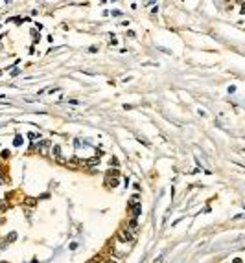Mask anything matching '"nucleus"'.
I'll return each mask as SVG.
<instances>
[{"label": "nucleus", "instance_id": "obj_17", "mask_svg": "<svg viewBox=\"0 0 245 263\" xmlns=\"http://www.w3.org/2000/svg\"><path fill=\"white\" fill-rule=\"evenodd\" d=\"M74 145H76V147H81V140H79V138H76V140H74Z\"/></svg>", "mask_w": 245, "mask_h": 263}, {"label": "nucleus", "instance_id": "obj_18", "mask_svg": "<svg viewBox=\"0 0 245 263\" xmlns=\"http://www.w3.org/2000/svg\"><path fill=\"white\" fill-rule=\"evenodd\" d=\"M2 158H9V151H2Z\"/></svg>", "mask_w": 245, "mask_h": 263}, {"label": "nucleus", "instance_id": "obj_1", "mask_svg": "<svg viewBox=\"0 0 245 263\" xmlns=\"http://www.w3.org/2000/svg\"><path fill=\"white\" fill-rule=\"evenodd\" d=\"M116 239H118V241H131V239H133V232L127 228V230H120V232H118V236H116Z\"/></svg>", "mask_w": 245, "mask_h": 263}, {"label": "nucleus", "instance_id": "obj_6", "mask_svg": "<svg viewBox=\"0 0 245 263\" xmlns=\"http://www.w3.org/2000/svg\"><path fill=\"white\" fill-rule=\"evenodd\" d=\"M107 186L116 188L118 186V179H116V177H107Z\"/></svg>", "mask_w": 245, "mask_h": 263}, {"label": "nucleus", "instance_id": "obj_22", "mask_svg": "<svg viewBox=\"0 0 245 263\" xmlns=\"http://www.w3.org/2000/svg\"><path fill=\"white\" fill-rule=\"evenodd\" d=\"M2 182H4V177H0V184H2Z\"/></svg>", "mask_w": 245, "mask_h": 263}, {"label": "nucleus", "instance_id": "obj_9", "mask_svg": "<svg viewBox=\"0 0 245 263\" xmlns=\"http://www.w3.org/2000/svg\"><path fill=\"white\" fill-rule=\"evenodd\" d=\"M13 145H22V136H20V134H17V136H15Z\"/></svg>", "mask_w": 245, "mask_h": 263}, {"label": "nucleus", "instance_id": "obj_20", "mask_svg": "<svg viewBox=\"0 0 245 263\" xmlns=\"http://www.w3.org/2000/svg\"><path fill=\"white\" fill-rule=\"evenodd\" d=\"M232 263H243V261H241V259H240V258H236V259H234V261H232Z\"/></svg>", "mask_w": 245, "mask_h": 263}, {"label": "nucleus", "instance_id": "obj_23", "mask_svg": "<svg viewBox=\"0 0 245 263\" xmlns=\"http://www.w3.org/2000/svg\"><path fill=\"white\" fill-rule=\"evenodd\" d=\"M31 263H39V261H37V259H31Z\"/></svg>", "mask_w": 245, "mask_h": 263}, {"label": "nucleus", "instance_id": "obj_19", "mask_svg": "<svg viewBox=\"0 0 245 263\" xmlns=\"http://www.w3.org/2000/svg\"><path fill=\"white\" fill-rule=\"evenodd\" d=\"M77 249V243H70V250H76Z\"/></svg>", "mask_w": 245, "mask_h": 263}, {"label": "nucleus", "instance_id": "obj_25", "mask_svg": "<svg viewBox=\"0 0 245 263\" xmlns=\"http://www.w3.org/2000/svg\"><path fill=\"white\" fill-rule=\"evenodd\" d=\"M0 263H9V261H0Z\"/></svg>", "mask_w": 245, "mask_h": 263}, {"label": "nucleus", "instance_id": "obj_3", "mask_svg": "<svg viewBox=\"0 0 245 263\" xmlns=\"http://www.w3.org/2000/svg\"><path fill=\"white\" fill-rule=\"evenodd\" d=\"M52 153H53V158L57 162H63V154H61V145H52Z\"/></svg>", "mask_w": 245, "mask_h": 263}, {"label": "nucleus", "instance_id": "obj_2", "mask_svg": "<svg viewBox=\"0 0 245 263\" xmlns=\"http://www.w3.org/2000/svg\"><path fill=\"white\" fill-rule=\"evenodd\" d=\"M37 145V147H39V151H41V154H46V153H48V147H50V140H43L41 144H35Z\"/></svg>", "mask_w": 245, "mask_h": 263}, {"label": "nucleus", "instance_id": "obj_21", "mask_svg": "<svg viewBox=\"0 0 245 263\" xmlns=\"http://www.w3.org/2000/svg\"><path fill=\"white\" fill-rule=\"evenodd\" d=\"M105 263H116V261H113V259H107V261H105Z\"/></svg>", "mask_w": 245, "mask_h": 263}, {"label": "nucleus", "instance_id": "obj_13", "mask_svg": "<svg viewBox=\"0 0 245 263\" xmlns=\"http://www.w3.org/2000/svg\"><path fill=\"white\" fill-rule=\"evenodd\" d=\"M129 228H131V230L137 228V219H131V221H129Z\"/></svg>", "mask_w": 245, "mask_h": 263}, {"label": "nucleus", "instance_id": "obj_7", "mask_svg": "<svg viewBox=\"0 0 245 263\" xmlns=\"http://www.w3.org/2000/svg\"><path fill=\"white\" fill-rule=\"evenodd\" d=\"M15 239H17V232H9V234L6 236V243H13Z\"/></svg>", "mask_w": 245, "mask_h": 263}, {"label": "nucleus", "instance_id": "obj_4", "mask_svg": "<svg viewBox=\"0 0 245 263\" xmlns=\"http://www.w3.org/2000/svg\"><path fill=\"white\" fill-rule=\"evenodd\" d=\"M83 166H100V157H92V158H89L87 162H81Z\"/></svg>", "mask_w": 245, "mask_h": 263}, {"label": "nucleus", "instance_id": "obj_11", "mask_svg": "<svg viewBox=\"0 0 245 263\" xmlns=\"http://www.w3.org/2000/svg\"><path fill=\"white\" fill-rule=\"evenodd\" d=\"M70 164H72V166H77V164H81V162H79V158L72 157V158H70Z\"/></svg>", "mask_w": 245, "mask_h": 263}, {"label": "nucleus", "instance_id": "obj_8", "mask_svg": "<svg viewBox=\"0 0 245 263\" xmlns=\"http://www.w3.org/2000/svg\"><path fill=\"white\" fill-rule=\"evenodd\" d=\"M107 177H116V179H118V177H120V171H118V169H109Z\"/></svg>", "mask_w": 245, "mask_h": 263}, {"label": "nucleus", "instance_id": "obj_14", "mask_svg": "<svg viewBox=\"0 0 245 263\" xmlns=\"http://www.w3.org/2000/svg\"><path fill=\"white\" fill-rule=\"evenodd\" d=\"M19 74H20V70H19V68H13V70H11V75H13V77H17Z\"/></svg>", "mask_w": 245, "mask_h": 263}, {"label": "nucleus", "instance_id": "obj_12", "mask_svg": "<svg viewBox=\"0 0 245 263\" xmlns=\"http://www.w3.org/2000/svg\"><path fill=\"white\" fill-rule=\"evenodd\" d=\"M111 13H113V17H122V11L120 9H113Z\"/></svg>", "mask_w": 245, "mask_h": 263}, {"label": "nucleus", "instance_id": "obj_10", "mask_svg": "<svg viewBox=\"0 0 245 263\" xmlns=\"http://www.w3.org/2000/svg\"><path fill=\"white\" fill-rule=\"evenodd\" d=\"M109 164H111V167H113V166H114V167H118V166H120V162H118V158H114V157H113V158L109 160Z\"/></svg>", "mask_w": 245, "mask_h": 263}, {"label": "nucleus", "instance_id": "obj_16", "mask_svg": "<svg viewBox=\"0 0 245 263\" xmlns=\"http://www.w3.org/2000/svg\"><path fill=\"white\" fill-rule=\"evenodd\" d=\"M28 136H30V140H35V138H39V134H37V133H30Z\"/></svg>", "mask_w": 245, "mask_h": 263}, {"label": "nucleus", "instance_id": "obj_15", "mask_svg": "<svg viewBox=\"0 0 245 263\" xmlns=\"http://www.w3.org/2000/svg\"><path fill=\"white\" fill-rule=\"evenodd\" d=\"M0 208H2V210H7V203L6 200H0Z\"/></svg>", "mask_w": 245, "mask_h": 263}, {"label": "nucleus", "instance_id": "obj_24", "mask_svg": "<svg viewBox=\"0 0 245 263\" xmlns=\"http://www.w3.org/2000/svg\"><path fill=\"white\" fill-rule=\"evenodd\" d=\"M2 223H4V219H2V217H0V225H2Z\"/></svg>", "mask_w": 245, "mask_h": 263}, {"label": "nucleus", "instance_id": "obj_5", "mask_svg": "<svg viewBox=\"0 0 245 263\" xmlns=\"http://www.w3.org/2000/svg\"><path fill=\"white\" fill-rule=\"evenodd\" d=\"M24 204L30 206V208H33V206L37 204V199H33V197H26V199H24Z\"/></svg>", "mask_w": 245, "mask_h": 263}]
</instances>
